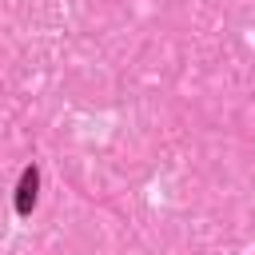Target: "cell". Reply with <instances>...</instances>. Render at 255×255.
<instances>
[{"instance_id": "6da1fadb", "label": "cell", "mask_w": 255, "mask_h": 255, "mask_svg": "<svg viewBox=\"0 0 255 255\" xmlns=\"http://www.w3.org/2000/svg\"><path fill=\"white\" fill-rule=\"evenodd\" d=\"M36 187H40V175H36V167H28L20 175V187H16V211L20 215H28L36 207Z\"/></svg>"}]
</instances>
